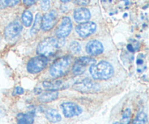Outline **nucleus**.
<instances>
[{
  "mask_svg": "<svg viewBox=\"0 0 149 124\" xmlns=\"http://www.w3.org/2000/svg\"><path fill=\"white\" fill-rule=\"evenodd\" d=\"M65 44L63 38L49 37L44 39L37 46V53L47 57L56 53Z\"/></svg>",
  "mask_w": 149,
  "mask_h": 124,
  "instance_id": "obj_1",
  "label": "nucleus"
},
{
  "mask_svg": "<svg viewBox=\"0 0 149 124\" xmlns=\"http://www.w3.org/2000/svg\"><path fill=\"white\" fill-rule=\"evenodd\" d=\"M90 73L95 80H107L113 76L114 70L113 66L106 61H100L97 65H90Z\"/></svg>",
  "mask_w": 149,
  "mask_h": 124,
  "instance_id": "obj_2",
  "label": "nucleus"
},
{
  "mask_svg": "<svg viewBox=\"0 0 149 124\" xmlns=\"http://www.w3.org/2000/svg\"><path fill=\"white\" fill-rule=\"evenodd\" d=\"M74 60L71 56H65L55 61L49 68V73L52 77L59 78L68 73L72 66Z\"/></svg>",
  "mask_w": 149,
  "mask_h": 124,
  "instance_id": "obj_3",
  "label": "nucleus"
},
{
  "mask_svg": "<svg viewBox=\"0 0 149 124\" xmlns=\"http://www.w3.org/2000/svg\"><path fill=\"white\" fill-rule=\"evenodd\" d=\"M73 89L79 92L84 94H94L100 91V86L97 83L86 78L75 83L73 85Z\"/></svg>",
  "mask_w": 149,
  "mask_h": 124,
  "instance_id": "obj_4",
  "label": "nucleus"
},
{
  "mask_svg": "<svg viewBox=\"0 0 149 124\" xmlns=\"http://www.w3.org/2000/svg\"><path fill=\"white\" fill-rule=\"evenodd\" d=\"M47 65V60L45 57L39 56L35 57L29 61L27 64V71L30 73L36 74L41 72Z\"/></svg>",
  "mask_w": 149,
  "mask_h": 124,
  "instance_id": "obj_5",
  "label": "nucleus"
},
{
  "mask_svg": "<svg viewBox=\"0 0 149 124\" xmlns=\"http://www.w3.org/2000/svg\"><path fill=\"white\" fill-rule=\"evenodd\" d=\"M96 60L93 58L87 57H81L79 58L74 62L72 68L73 73L76 76H79L84 73L87 68V65H91L95 64Z\"/></svg>",
  "mask_w": 149,
  "mask_h": 124,
  "instance_id": "obj_6",
  "label": "nucleus"
},
{
  "mask_svg": "<svg viewBox=\"0 0 149 124\" xmlns=\"http://www.w3.org/2000/svg\"><path fill=\"white\" fill-rule=\"evenodd\" d=\"M64 116L66 118H73L78 116L82 113V109L77 104L71 102L63 103L61 105Z\"/></svg>",
  "mask_w": 149,
  "mask_h": 124,
  "instance_id": "obj_7",
  "label": "nucleus"
},
{
  "mask_svg": "<svg viewBox=\"0 0 149 124\" xmlns=\"http://www.w3.org/2000/svg\"><path fill=\"white\" fill-rule=\"evenodd\" d=\"M97 25L93 22H86L81 23L76 27V32L79 36L86 38L93 34L96 31Z\"/></svg>",
  "mask_w": 149,
  "mask_h": 124,
  "instance_id": "obj_8",
  "label": "nucleus"
},
{
  "mask_svg": "<svg viewBox=\"0 0 149 124\" xmlns=\"http://www.w3.org/2000/svg\"><path fill=\"white\" fill-rule=\"evenodd\" d=\"M72 29V23L68 17H64L56 30L55 34L58 38H65L70 34Z\"/></svg>",
  "mask_w": 149,
  "mask_h": 124,
  "instance_id": "obj_9",
  "label": "nucleus"
},
{
  "mask_svg": "<svg viewBox=\"0 0 149 124\" xmlns=\"http://www.w3.org/2000/svg\"><path fill=\"white\" fill-rule=\"evenodd\" d=\"M23 30V26L18 20H15L8 25L4 30V36L7 39H13L20 34Z\"/></svg>",
  "mask_w": 149,
  "mask_h": 124,
  "instance_id": "obj_10",
  "label": "nucleus"
},
{
  "mask_svg": "<svg viewBox=\"0 0 149 124\" xmlns=\"http://www.w3.org/2000/svg\"><path fill=\"white\" fill-rule=\"evenodd\" d=\"M58 14L55 10L46 13L42 17V28L44 30H49L55 26L57 23Z\"/></svg>",
  "mask_w": 149,
  "mask_h": 124,
  "instance_id": "obj_11",
  "label": "nucleus"
},
{
  "mask_svg": "<svg viewBox=\"0 0 149 124\" xmlns=\"http://www.w3.org/2000/svg\"><path fill=\"white\" fill-rule=\"evenodd\" d=\"M74 17L77 23L81 24L90 20L91 17V13L90 10L86 7H79L74 11Z\"/></svg>",
  "mask_w": 149,
  "mask_h": 124,
  "instance_id": "obj_12",
  "label": "nucleus"
},
{
  "mask_svg": "<svg viewBox=\"0 0 149 124\" xmlns=\"http://www.w3.org/2000/svg\"><path fill=\"white\" fill-rule=\"evenodd\" d=\"M42 86L45 89L48 91H58V90L65 89L68 87V84L61 80L44 81L42 83Z\"/></svg>",
  "mask_w": 149,
  "mask_h": 124,
  "instance_id": "obj_13",
  "label": "nucleus"
},
{
  "mask_svg": "<svg viewBox=\"0 0 149 124\" xmlns=\"http://www.w3.org/2000/svg\"><path fill=\"white\" fill-rule=\"evenodd\" d=\"M104 50L103 45L101 42L97 40L90 41L86 46V51L89 55L92 56H96L102 54Z\"/></svg>",
  "mask_w": 149,
  "mask_h": 124,
  "instance_id": "obj_14",
  "label": "nucleus"
},
{
  "mask_svg": "<svg viewBox=\"0 0 149 124\" xmlns=\"http://www.w3.org/2000/svg\"><path fill=\"white\" fill-rule=\"evenodd\" d=\"M34 113L32 111L26 113H19L17 116V124H33Z\"/></svg>",
  "mask_w": 149,
  "mask_h": 124,
  "instance_id": "obj_15",
  "label": "nucleus"
},
{
  "mask_svg": "<svg viewBox=\"0 0 149 124\" xmlns=\"http://www.w3.org/2000/svg\"><path fill=\"white\" fill-rule=\"evenodd\" d=\"M58 97V92L56 91H48L41 94L38 97V100L41 103H47L54 101Z\"/></svg>",
  "mask_w": 149,
  "mask_h": 124,
  "instance_id": "obj_16",
  "label": "nucleus"
},
{
  "mask_svg": "<svg viewBox=\"0 0 149 124\" xmlns=\"http://www.w3.org/2000/svg\"><path fill=\"white\" fill-rule=\"evenodd\" d=\"M45 114L46 118L52 123H58V122L61 121V119H62L61 114L55 109H47L45 111Z\"/></svg>",
  "mask_w": 149,
  "mask_h": 124,
  "instance_id": "obj_17",
  "label": "nucleus"
},
{
  "mask_svg": "<svg viewBox=\"0 0 149 124\" xmlns=\"http://www.w3.org/2000/svg\"><path fill=\"white\" fill-rule=\"evenodd\" d=\"M42 15L40 13H37L36 15V17H35L33 27L31 28V34H36L40 30V28H42Z\"/></svg>",
  "mask_w": 149,
  "mask_h": 124,
  "instance_id": "obj_18",
  "label": "nucleus"
},
{
  "mask_svg": "<svg viewBox=\"0 0 149 124\" xmlns=\"http://www.w3.org/2000/svg\"><path fill=\"white\" fill-rule=\"evenodd\" d=\"M33 21V15L32 13L29 10H26L22 15V23L26 27H29Z\"/></svg>",
  "mask_w": 149,
  "mask_h": 124,
  "instance_id": "obj_19",
  "label": "nucleus"
},
{
  "mask_svg": "<svg viewBox=\"0 0 149 124\" xmlns=\"http://www.w3.org/2000/svg\"><path fill=\"white\" fill-rule=\"evenodd\" d=\"M20 0H0V9L11 7L17 5Z\"/></svg>",
  "mask_w": 149,
  "mask_h": 124,
  "instance_id": "obj_20",
  "label": "nucleus"
},
{
  "mask_svg": "<svg viewBox=\"0 0 149 124\" xmlns=\"http://www.w3.org/2000/svg\"><path fill=\"white\" fill-rule=\"evenodd\" d=\"M147 121H148L147 115L142 112L137 116L132 124H147Z\"/></svg>",
  "mask_w": 149,
  "mask_h": 124,
  "instance_id": "obj_21",
  "label": "nucleus"
},
{
  "mask_svg": "<svg viewBox=\"0 0 149 124\" xmlns=\"http://www.w3.org/2000/svg\"><path fill=\"white\" fill-rule=\"evenodd\" d=\"M131 119V110L130 108L126 109L122 114V118L121 121L119 122L121 124H129Z\"/></svg>",
  "mask_w": 149,
  "mask_h": 124,
  "instance_id": "obj_22",
  "label": "nucleus"
},
{
  "mask_svg": "<svg viewBox=\"0 0 149 124\" xmlns=\"http://www.w3.org/2000/svg\"><path fill=\"white\" fill-rule=\"evenodd\" d=\"M81 45L79 44V42H76V41L72 42L71 43V44H70V50H71V52L73 54H75V55L79 54L81 52Z\"/></svg>",
  "mask_w": 149,
  "mask_h": 124,
  "instance_id": "obj_23",
  "label": "nucleus"
},
{
  "mask_svg": "<svg viewBox=\"0 0 149 124\" xmlns=\"http://www.w3.org/2000/svg\"><path fill=\"white\" fill-rule=\"evenodd\" d=\"M50 7V0H41V8L43 11H47Z\"/></svg>",
  "mask_w": 149,
  "mask_h": 124,
  "instance_id": "obj_24",
  "label": "nucleus"
},
{
  "mask_svg": "<svg viewBox=\"0 0 149 124\" xmlns=\"http://www.w3.org/2000/svg\"><path fill=\"white\" fill-rule=\"evenodd\" d=\"M75 2L79 5H87L90 3V0H75Z\"/></svg>",
  "mask_w": 149,
  "mask_h": 124,
  "instance_id": "obj_25",
  "label": "nucleus"
},
{
  "mask_svg": "<svg viewBox=\"0 0 149 124\" xmlns=\"http://www.w3.org/2000/svg\"><path fill=\"white\" fill-rule=\"evenodd\" d=\"M39 0H23V3H24L26 5H33L35 3H36Z\"/></svg>",
  "mask_w": 149,
  "mask_h": 124,
  "instance_id": "obj_26",
  "label": "nucleus"
},
{
  "mask_svg": "<svg viewBox=\"0 0 149 124\" xmlns=\"http://www.w3.org/2000/svg\"><path fill=\"white\" fill-rule=\"evenodd\" d=\"M15 93L16 94H23L24 93V90H23V89L22 87H17L15 88Z\"/></svg>",
  "mask_w": 149,
  "mask_h": 124,
  "instance_id": "obj_27",
  "label": "nucleus"
},
{
  "mask_svg": "<svg viewBox=\"0 0 149 124\" xmlns=\"http://www.w3.org/2000/svg\"><path fill=\"white\" fill-rule=\"evenodd\" d=\"M127 49L130 52H134V49H133V46H132L131 44H128L127 45Z\"/></svg>",
  "mask_w": 149,
  "mask_h": 124,
  "instance_id": "obj_28",
  "label": "nucleus"
},
{
  "mask_svg": "<svg viewBox=\"0 0 149 124\" xmlns=\"http://www.w3.org/2000/svg\"><path fill=\"white\" fill-rule=\"evenodd\" d=\"M143 62V61L141 59H138V60H137V64H138V65H141Z\"/></svg>",
  "mask_w": 149,
  "mask_h": 124,
  "instance_id": "obj_29",
  "label": "nucleus"
},
{
  "mask_svg": "<svg viewBox=\"0 0 149 124\" xmlns=\"http://www.w3.org/2000/svg\"><path fill=\"white\" fill-rule=\"evenodd\" d=\"M61 1H62V2H64V3H68V2H69V1H71V0H61Z\"/></svg>",
  "mask_w": 149,
  "mask_h": 124,
  "instance_id": "obj_30",
  "label": "nucleus"
},
{
  "mask_svg": "<svg viewBox=\"0 0 149 124\" xmlns=\"http://www.w3.org/2000/svg\"><path fill=\"white\" fill-rule=\"evenodd\" d=\"M113 124H121V123H119V122H118V121H117V122H115V123H113Z\"/></svg>",
  "mask_w": 149,
  "mask_h": 124,
  "instance_id": "obj_31",
  "label": "nucleus"
}]
</instances>
